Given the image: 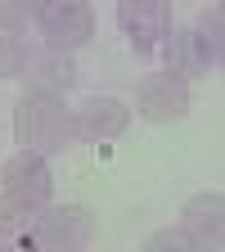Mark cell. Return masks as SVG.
Returning <instances> with one entry per match:
<instances>
[{
    "label": "cell",
    "instance_id": "6da1fadb",
    "mask_svg": "<svg viewBox=\"0 0 225 252\" xmlns=\"http://www.w3.org/2000/svg\"><path fill=\"white\" fill-rule=\"evenodd\" d=\"M50 194H54L50 162L18 149L0 167V239H18L36 220V212L50 207Z\"/></svg>",
    "mask_w": 225,
    "mask_h": 252
},
{
    "label": "cell",
    "instance_id": "7a4b0ae2",
    "mask_svg": "<svg viewBox=\"0 0 225 252\" xmlns=\"http://www.w3.org/2000/svg\"><path fill=\"white\" fill-rule=\"evenodd\" d=\"M221 54H225V18H221V9H207V14H198V23L176 27L162 41V63H167L162 72H171L180 81L207 77L221 68Z\"/></svg>",
    "mask_w": 225,
    "mask_h": 252
},
{
    "label": "cell",
    "instance_id": "3957f363",
    "mask_svg": "<svg viewBox=\"0 0 225 252\" xmlns=\"http://www.w3.org/2000/svg\"><path fill=\"white\" fill-rule=\"evenodd\" d=\"M14 140L23 153H36V158H50L72 149L77 140V117L63 99H41V94H23L18 108H14Z\"/></svg>",
    "mask_w": 225,
    "mask_h": 252
},
{
    "label": "cell",
    "instance_id": "277c9868",
    "mask_svg": "<svg viewBox=\"0 0 225 252\" xmlns=\"http://www.w3.org/2000/svg\"><path fill=\"white\" fill-rule=\"evenodd\" d=\"M18 239L27 252H86L95 243V216L81 203H50Z\"/></svg>",
    "mask_w": 225,
    "mask_h": 252
},
{
    "label": "cell",
    "instance_id": "5b68a950",
    "mask_svg": "<svg viewBox=\"0 0 225 252\" xmlns=\"http://www.w3.org/2000/svg\"><path fill=\"white\" fill-rule=\"evenodd\" d=\"M36 32H41L45 50L72 54V50H81L95 36V9L86 5V0H41Z\"/></svg>",
    "mask_w": 225,
    "mask_h": 252
},
{
    "label": "cell",
    "instance_id": "8992f818",
    "mask_svg": "<svg viewBox=\"0 0 225 252\" xmlns=\"http://www.w3.org/2000/svg\"><path fill=\"white\" fill-rule=\"evenodd\" d=\"M117 27L126 32V41L140 54H153L176 32V14H171L167 0H122L117 5Z\"/></svg>",
    "mask_w": 225,
    "mask_h": 252
},
{
    "label": "cell",
    "instance_id": "52a82bcc",
    "mask_svg": "<svg viewBox=\"0 0 225 252\" xmlns=\"http://www.w3.org/2000/svg\"><path fill=\"white\" fill-rule=\"evenodd\" d=\"M135 113L144 122H153V126L180 122L189 113V81H180V77H171L162 68L140 77V86H135Z\"/></svg>",
    "mask_w": 225,
    "mask_h": 252
},
{
    "label": "cell",
    "instance_id": "ba28073f",
    "mask_svg": "<svg viewBox=\"0 0 225 252\" xmlns=\"http://www.w3.org/2000/svg\"><path fill=\"white\" fill-rule=\"evenodd\" d=\"M176 230L194 243V252H221L225 248V198L216 189H203V194L185 198Z\"/></svg>",
    "mask_w": 225,
    "mask_h": 252
},
{
    "label": "cell",
    "instance_id": "9c48e42d",
    "mask_svg": "<svg viewBox=\"0 0 225 252\" xmlns=\"http://www.w3.org/2000/svg\"><path fill=\"white\" fill-rule=\"evenodd\" d=\"M77 117V140H90V144H108L117 135H126L131 126V104L113 99V94H90L72 108Z\"/></svg>",
    "mask_w": 225,
    "mask_h": 252
},
{
    "label": "cell",
    "instance_id": "30bf717a",
    "mask_svg": "<svg viewBox=\"0 0 225 252\" xmlns=\"http://www.w3.org/2000/svg\"><path fill=\"white\" fill-rule=\"evenodd\" d=\"M23 86H27V94H41V99H63V94L77 86V63H72V54L32 50L27 68H23Z\"/></svg>",
    "mask_w": 225,
    "mask_h": 252
},
{
    "label": "cell",
    "instance_id": "8fae6325",
    "mask_svg": "<svg viewBox=\"0 0 225 252\" xmlns=\"http://www.w3.org/2000/svg\"><path fill=\"white\" fill-rule=\"evenodd\" d=\"M27 59H32V41L23 36V32H5L0 27V81L23 77Z\"/></svg>",
    "mask_w": 225,
    "mask_h": 252
},
{
    "label": "cell",
    "instance_id": "7c38bea8",
    "mask_svg": "<svg viewBox=\"0 0 225 252\" xmlns=\"http://www.w3.org/2000/svg\"><path fill=\"white\" fill-rule=\"evenodd\" d=\"M36 9H41V5L0 0V27H5V32H23V36H27V27H36Z\"/></svg>",
    "mask_w": 225,
    "mask_h": 252
},
{
    "label": "cell",
    "instance_id": "4fadbf2b",
    "mask_svg": "<svg viewBox=\"0 0 225 252\" xmlns=\"http://www.w3.org/2000/svg\"><path fill=\"white\" fill-rule=\"evenodd\" d=\"M140 252H194V243H189L176 225H167V230H153V234L144 239Z\"/></svg>",
    "mask_w": 225,
    "mask_h": 252
},
{
    "label": "cell",
    "instance_id": "5bb4252c",
    "mask_svg": "<svg viewBox=\"0 0 225 252\" xmlns=\"http://www.w3.org/2000/svg\"><path fill=\"white\" fill-rule=\"evenodd\" d=\"M0 252H9V243H5V239H0Z\"/></svg>",
    "mask_w": 225,
    "mask_h": 252
}]
</instances>
